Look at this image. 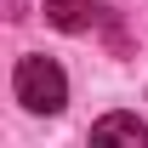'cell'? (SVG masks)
<instances>
[{
  "mask_svg": "<svg viewBox=\"0 0 148 148\" xmlns=\"http://www.w3.org/2000/svg\"><path fill=\"white\" fill-rule=\"evenodd\" d=\"M12 91H17V103L29 114H57L69 103V80H63V69L51 57H23L17 74H12Z\"/></svg>",
  "mask_w": 148,
  "mask_h": 148,
  "instance_id": "6da1fadb",
  "label": "cell"
},
{
  "mask_svg": "<svg viewBox=\"0 0 148 148\" xmlns=\"http://www.w3.org/2000/svg\"><path fill=\"white\" fill-rule=\"evenodd\" d=\"M97 143H131V148H148V125L137 120V114H103L91 125Z\"/></svg>",
  "mask_w": 148,
  "mask_h": 148,
  "instance_id": "7a4b0ae2",
  "label": "cell"
},
{
  "mask_svg": "<svg viewBox=\"0 0 148 148\" xmlns=\"http://www.w3.org/2000/svg\"><path fill=\"white\" fill-rule=\"evenodd\" d=\"M91 17H97L91 0H46V23H51V29H63V34H80Z\"/></svg>",
  "mask_w": 148,
  "mask_h": 148,
  "instance_id": "3957f363",
  "label": "cell"
}]
</instances>
